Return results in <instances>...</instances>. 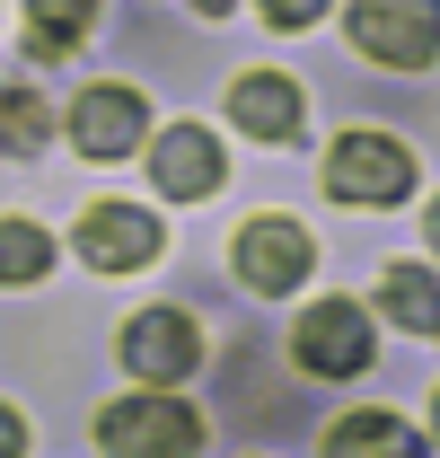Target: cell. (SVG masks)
I'll list each match as a JSON object with an SVG mask.
<instances>
[{"mask_svg":"<svg viewBox=\"0 0 440 458\" xmlns=\"http://www.w3.org/2000/svg\"><path fill=\"white\" fill-rule=\"evenodd\" d=\"M45 132H54V123H45V98H36V89H9V98H0V150H9V159H36Z\"/></svg>","mask_w":440,"mask_h":458,"instance_id":"15","label":"cell"},{"mask_svg":"<svg viewBox=\"0 0 440 458\" xmlns=\"http://www.w3.org/2000/svg\"><path fill=\"white\" fill-rule=\"evenodd\" d=\"M71 247H80V265H97V274H141V265H159L167 229H159V212H141V203H89L80 229H71Z\"/></svg>","mask_w":440,"mask_h":458,"instance_id":"4","label":"cell"},{"mask_svg":"<svg viewBox=\"0 0 440 458\" xmlns=\"http://www.w3.org/2000/svg\"><path fill=\"white\" fill-rule=\"evenodd\" d=\"M326 458H423V441L396 414H343L326 432Z\"/></svg>","mask_w":440,"mask_h":458,"instance_id":"12","label":"cell"},{"mask_svg":"<svg viewBox=\"0 0 440 458\" xmlns=\"http://www.w3.org/2000/svg\"><path fill=\"white\" fill-rule=\"evenodd\" d=\"M379 309L405 327V335H432L440 344V283L423 274V265H387V274H379Z\"/></svg>","mask_w":440,"mask_h":458,"instance_id":"11","label":"cell"},{"mask_svg":"<svg viewBox=\"0 0 440 458\" xmlns=\"http://www.w3.org/2000/svg\"><path fill=\"white\" fill-rule=\"evenodd\" d=\"M220 141H212V123H167L159 141H150V185H159L167 203H203L220 185Z\"/></svg>","mask_w":440,"mask_h":458,"instance_id":"7","label":"cell"},{"mask_svg":"<svg viewBox=\"0 0 440 458\" xmlns=\"http://www.w3.org/2000/svg\"><path fill=\"white\" fill-rule=\"evenodd\" d=\"M326 194H334V203H370V212H387V203L414 194V150L387 141V132H343V141L326 150Z\"/></svg>","mask_w":440,"mask_h":458,"instance_id":"2","label":"cell"},{"mask_svg":"<svg viewBox=\"0 0 440 458\" xmlns=\"http://www.w3.org/2000/svg\"><path fill=\"white\" fill-rule=\"evenodd\" d=\"M54 265V238L36 221H0V283H45Z\"/></svg>","mask_w":440,"mask_h":458,"instance_id":"14","label":"cell"},{"mask_svg":"<svg viewBox=\"0 0 440 458\" xmlns=\"http://www.w3.org/2000/svg\"><path fill=\"white\" fill-rule=\"evenodd\" d=\"M141 89H80V106H71V141L89 150V159H132L141 150Z\"/></svg>","mask_w":440,"mask_h":458,"instance_id":"8","label":"cell"},{"mask_svg":"<svg viewBox=\"0 0 440 458\" xmlns=\"http://www.w3.org/2000/svg\"><path fill=\"white\" fill-rule=\"evenodd\" d=\"M194 361H203V335H194L185 309H141V318L123 327V370H132L141 388H176Z\"/></svg>","mask_w":440,"mask_h":458,"instance_id":"6","label":"cell"},{"mask_svg":"<svg viewBox=\"0 0 440 458\" xmlns=\"http://www.w3.org/2000/svg\"><path fill=\"white\" fill-rule=\"evenodd\" d=\"M291 361L317 370V379H361L370 370V318L352 300H317L300 327H291Z\"/></svg>","mask_w":440,"mask_h":458,"instance_id":"5","label":"cell"},{"mask_svg":"<svg viewBox=\"0 0 440 458\" xmlns=\"http://www.w3.org/2000/svg\"><path fill=\"white\" fill-rule=\"evenodd\" d=\"M432 441H440V405H432Z\"/></svg>","mask_w":440,"mask_h":458,"instance_id":"20","label":"cell"},{"mask_svg":"<svg viewBox=\"0 0 440 458\" xmlns=\"http://www.w3.org/2000/svg\"><path fill=\"white\" fill-rule=\"evenodd\" d=\"M0 458H27V423H18V405H0Z\"/></svg>","mask_w":440,"mask_h":458,"instance_id":"17","label":"cell"},{"mask_svg":"<svg viewBox=\"0 0 440 458\" xmlns=\"http://www.w3.org/2000/svg\"><path fill=\"white\" fill-rule=\"evenodd\" d=\"M352 45L387 71H423L440 54V0H352Z\"/></svg>","mask_w":440,"mask_h":458,"instance_id":"3","label":"cell"},{"mask_svg":"<svg viewBox=\"0 0 440 458\" xmlns=\"http://www.w3.org/2000/svg\"><path fill=\"white\" fill-rule=\"evenodd\" d=\"M265 9V27H309V18H326V0H256Z\"/></svg>","mask_w":440,"mask_h":458,"instance_id":"16","label":"cell"},{"mask_svg":"<svg viewBox=\"0 0 440 458\" xmlns=\"http://www.w3.org/2000/svg\"><path fill=\"white\" fill-rule=\"evenodd\" d=\"M97 450L106 458H194L203 450V423H194V405H176L167 388H141V397H114L97 414Z\"/></svg>","mask_w":440,"mask_h":458,"instance_id":"1","label":"cell"},{"mask_svg":"<svg viewBox=\"0 0 440 458\" xmlns=\"http://www.w3.org/2000/svg\"><path fill=\"white\" fill-rule=\"evenodd\" d=\"M309 265H317V238L300 221H247L238 229V274H247V291H291Z\"/></svg>","mask_w":440,"mask_h":458,"instance_id":"9","label":"cell"},{"mask_svg":"<svg viewBox=\"0 0 440 458\" xmlns=\"http://www.w3.org/2000/svg\"><path fill=\"white\" fill-rule=\"evenodd\" d=\"M89 27H97V0H27V36H36L45 62H62Z\"/></svg>","mask_w":440,"mask_h":458,"instance_id":"13","label":"cell"},{"mask_svg":"<svg viewBox=\"0 0 440 458\" xmlns=\"http://www.w3.org/2000/svg\"><path fill=\"white\" fill-rule=\"evenodd\" d=\"M229 123H247L256 141H300V123H309V98H300L282 71H247V80L229 89Z\"/></svg>","mask_w":440,"mask_h":458,"instance_id":"10","label":"cell"},{"mask_svg":"<svg viewBox=\"0 0 440 458\" xmlns=\"http://www.w3.org/2000/svg\"><path fill=\"white\" fill-rule=\"evenodd\" d=\"M194 9H203V18H229V0H194Z\"/></svg>","mask_w":440,"mask_h":458,"instance_id":"19","label":"cell"},{"mask_svg":"<svg viewBox=\"0 0 440 458\" xmlns=\"http://www.w3.org/2000/svg\"><path fill=\"white\" fill-rule=\"evenodd\" d=\"M423 238H432V256H440V203H432V221H423Z\"/></svg>","mask_w":440,"mask_h":458,"instance_id":"18","label":"cell"}]
</instances>
